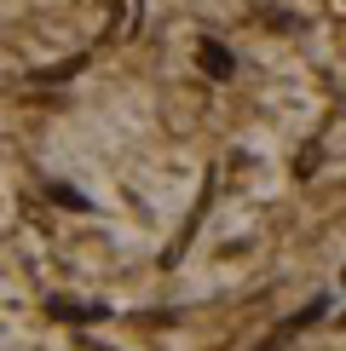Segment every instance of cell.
<instances>
[{
  "label": "cell",
  "instance_id": "cell-1",
  "mask_svg": "<svg viewBox=\"0 0 346 351\" xmlns=\"http://www.w3.org/2000/svg\"><path fill=\"white\" fill-rule=\"evenodd\" d=\"M196 58H202V69H208L214 81H231V69H237V64H231V52L220 47V40H202V47H196Z\"/></svg>",
  "mask_w": 346,
  "mask_h": 351
},
{
  "label": "cell",
  "instance_id": "cell-2",
  "mask_svg": "<svg viewBox=\"0 0 346 351\" xmlns=\"http://www.w3.org/2000/svg\"><path fill=\"white\" fill-rule=\"evenodd\" d=\"M52 317H69V323H86V317H104V305H76V300H47Z\"/></svg>",
  "mask_w": 346,
  "mask_h": 351
},
{
  "label": "cell",
  "instance_id": "cell-3",
  "mask_svg": "<svg viewBox=\"0 0 346 351\" xmlns=\"http://www.w3.org/2000/svg\"><path fill=\"white\" fill-rule=\"evenodd\" d=\"M47 196H52V202H64V208H86V202L76 196V190H64V184H52V190H47Z\"/></svg>",
  "mask_w": 346,
  "mask_h": 351
}]
</instances>
